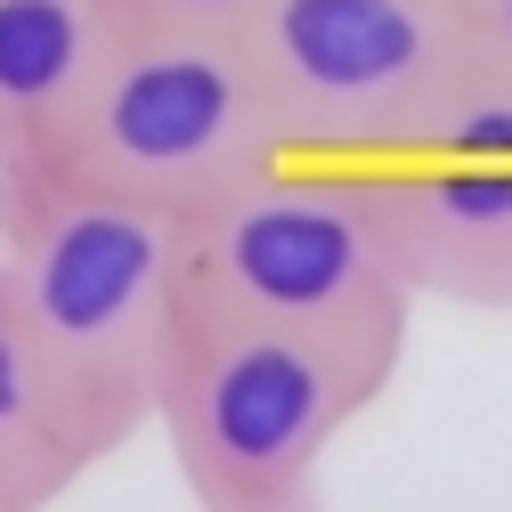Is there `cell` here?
<instances>
[{"instance_id":"9","label":"cell","mask_w":512,"mask_h":512,"mask_svg":"<svg viewBox=\"0 0 512 512\" xmlns=\"http://www.w3.org/2000/svg\"><path fill=\"white\" fill-rule=\"evenodd\" d=\"M261 0H114L122 25H187V33H244Z\"/></svg>"},{"instance_id":"3","label":"cell","mask_w":512,"mask_h":512,"mask_svg":"<svg viewBox=\"0 0 512 512\" xmlns=\"http://www.w3.org/2000/svg\"><path fill=\"white\" fill-rule=\"evenodd\" d=\"M236 41L285 147L334 163L439 139L488 74L472 0H261Z\"/></svg>"},{"instance_id":"10","label":"cell","mask_w":512,"mask_h":512,"mask_svg":"<svg viewBox=\"0 0 512 512\" xmlns=\"http://www.w3.org/2000/svg\"><path fill=\"white\" fill-rule=\"evenodd\" d=\"M472 33H480V66L496 90H512V0H472Z\"/></svg>"},{"instance_id":"4","label":"cell","mask_w":512,"mask_h":512,"mask_svg":"<svg viewBox=\"0 0 512 512\" xmlns=\"http://www.w3.org/2000/svg\"><path fill=\"white\" fill-rule=\"evenodd\" d=\"M187 317L407 334L415 293L382 244L358 163L277 155L187 212Z\"/></svg>"},{"instance_id":"1","label":"cell","mask_w":512,"mask_h":512,"mask_svg":"<svg viewBox=\"0 0 512 512\" xmlns=\"http://www.w3.org/2000/svg\"><path fill=\"white\" fill-rule=\"evenodd\" d=\"M0 277L114 447L155 423L187 334V212L90 187L57 163L0 171Z\"/></svg>"},{"instance_id":"5","label":"cell","mask_w":512,"mask_h":512,"mask_svg":"<svg viewBox=\"0 0 512 512\" xmlns=\"http://www.w3.org/2000/svg\"><path fill=\"white\" fill-rule=\"evenodd\" d=\"M277 155L293 147L236 33L122 25L41 163L163 212H196L204 196L252 179Z\"/></svg>"},{"instance_id":"6","label":"cell","mask_w":512,"mask_h":512,"mask_svg":"<svg viewBox=\"0 0 512 512\" xmlns=\"http://www.w3.org/2000/svg\"><path fill=\"white\" fill-rule=\"evenodd\" d=\"M415 301L512 317V139H431L358 163Z\"/></svg>"},{"instance_id":"2","label":"cell","mask_w":512,"mask_h":512,"mask_svg":"<svg viewBox=\"0 0 512 512\" xmlns=\"http://www.w3.org/2000/svg\"><path fill=\"white\" fill-rule=\"evenodd\" d=\"M399 366L407 334L187 317L147 431H163L196 504L293 512L317 496V464L399 382Z\"/></svg>"},{"instance_id":"8","label":"cell","mask_w":512,"mask_h":512,"mask_svg":"<svg viewBox=\"0 0 512 512\" xmlns=\"http://www.w3.org/2000/svg\"><path fill=\"white\" fill-rule=\"evenodd\" d=\"M114 41V0H0V171L57 147Z\"/></svg>"},{"instance_id":"7","label":"cell","mask_w":512,"mask_h":512,"mask_svg":"<svg viewBox=\"0 0 512 512\" xmlns=\"http://www.w3.org/2000/svg\"><path fill=\"white\" fill-rule=\"evenodd\" d=\"M106 456H114V439L82 407L66 366L41 350L33 317L17 309L9 277H0V512L57 504Z\"/></svg>"}]
</instances>
